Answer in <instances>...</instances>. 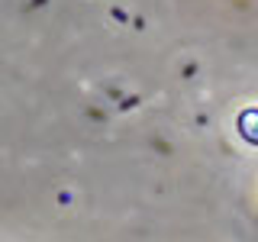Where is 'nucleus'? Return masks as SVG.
I'll use <instances>...</instances> for the list:
<instances>
[{
  "instance_id": "f257e3e1",
  "label": "nucleus",
  "mask_w": 258,
  "mask_h": 242,
  "mask_svg": "<svg viewBox=\"0 0 258 242\" xmlns=\"http://www.w3.org/2000/svg\"><path fill=\"white\" fill-rule=\"evenodd\" d=\"M239 133H242V139H245V142L258 145V110L239 113Z\"/></svg>"
}]
</instances>
